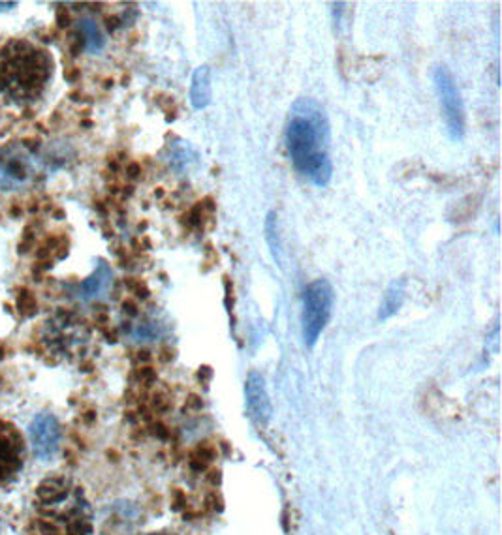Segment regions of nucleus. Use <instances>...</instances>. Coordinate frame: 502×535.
I'll use <instances>...</instances> for the list:
<instances>
[{
  "instance_id": "1",
  "label": "nucleus",
  "mask_w": 502,
  "mask_h": 535,
  "mask_svg": "<svg viewBox=\"0 0 502 535\" xmlns=\"http://www.w3.org/2000/svg\"><path fill=\"white\" fill-rule=\"evenodd\" d=\"M286 147L301 177L314 186H328L333 175L330 158V121L313 98H299L286 121Z\"/></svg>"
},
{
  "instance_id": "2",
  "label": "nucleus",
  "mask_w": 502,
  "mask_h": 535,
  "mask_svg": "<svg viewBox=\"0 0 502 535\" xmlns=\"http://www.w3.org/2000/svg\"><path fill=\"white\" fill-rule=\"evenodd\" d=\"M36 511L44 535H91L93 511L83 490L64 477H49L36 490Z\"/></svg>"
},
{
  "instance_id": "3",
  "label": "nucleus",
  "mask_w": 502,
  "mask_h": 535,
  "mask_svg": "<svg viewBox=\"0 0 502 535\" xmlns=\"http://www.w3.org/2000/svg\"><path fill=\"white\" fill-rule=\"evenodd\" d=\"M53 74L48 51L25 40H14L0 51V94L14 102H32Z\"/></svg>"
},
{
  "instance_id": "4",
  "label": "nucleus",
  "mask_w": 502,
  "mask_h": 535,
  "mask_svg": "<svg viewBox=\"0 0 502 535\" xmlns=\"http://www.w3.org/2000/svg\"><path fill=\"white\" fill-rule=\"evenodd\" d=\"M335 303V291L326 278H316L303 290L301 327L307 348H313L324 333Z\"/></svg>"
},
{
  "instance_id": "5",
  "label": "nucleus",
  "mask_w": 502,
  "mask_h": 535,
  "mask_svg": "<svg viewBox=\"0 0 502 535\" xmlns=\"http://www.w3.org/2000/svg\"><path fill=\"white\" fill-rule=\"evenodd\" d=\"M433 81L439 94L440 107H442L448 134L454 141H461L465 138V106H463L461 92L457 89L454 76L446 66H437L433 72Z\"/></svg>"
},
{
  "instance_id": "6",
  "label": "nucleus",
  "mask_w": 502,
  "mask_h": 535,
  "mask_svg": "<svg viewBox=\"0 0 502 535\" xmlns=\"http://www.w3.org/2000/svg\"><path fill=\"white\" fill-rule=\"evenodd\" d=\"M36 175V162L25 151H0V192H14L31 184Z\"/></svg>"
},
{
  "instance_id": "7",
  "label": "nucleus",
  "mask_w": 502,
  "mask_h": 535,
  "mask_svg": "<svg viewBox=\"0 0 502 535\" xmlns=\"http://www.w3.org/2000/svg\"><path fill=\"white\" fill-rule=\"evenodd\" d=\"M25 462V442L14 425L0 421V485L16 477Z\"/></svg>"
},
{
  "instance_id": "8",
  "label": "nucleus",
  "mask_w": 502,
  "mask_h": 535,
  "mask_svg": "<svg viewBox=\"0 0 502 535\" xmlns=\"http://www.w3.org/2000/svg\"><path fill=\"white\" fill-rule=\"evenodd\" d=\"M29 436L36 459L49 460L57 455L61 444V425L51 413H40L32 419Z\"/></svg>"
},
{
  "instance_id": "9",
  "label": "nucleus",
  "mask_w": 502,
  "mask_h": 535,
  "mask_svg": "<svg viewBox=\"0 0 502 535\" xmlns=\"http://www.w3.org/2000/svg\"><path fill=\"white\" fill-rule=\"evenodd\" d=\"M245 398H247V412L252 421L260 427H266L273 413L271 400L267 395L266 380L258 370H252L245 382Z\"/></svg>"
},
{
  "instance_id": "10",
  "label": "nucleus",
  "mask_w": 502,
  "mask_h": 535,
  "mask_svg": "<svg viewBox=\"0 0 502 535\" xmlns=\"http://www.w3.org/2000/svg\"><path fill=\"white\" fill-rule=\"evenodd\" d=\"M213 87H211V68L204 64L194 70L190 83V104L194 109H205L211 104Z\"/></svg>"
},
{
  "instance_id": "11",
  "label": "nucleus",
  "mask_w": 502,
  "mask_h": 535,
  "mask_svg": "<svg viewBox=\"0 0 502 535\" xmlns=\"http://www.w3.org/2000/svg\"><path fill=\"white\" fill-rule=\"evenodd\" d=\"M76 29H78L79 46L89 55H96L106 47V36L102 34L100 27L93 19H89V17L79 19Z\"/></svg>"
},
{
  "instance_id": "12",
  "label": "nucleus",
  "mask_w": 502,
  "mask_h": 535,
  "mask_svg": "<svg viewBox=\"0 0 502 535\" xmlns=\"http://www.w3.org/2000/svg\"><path fill=\"white\" fill-rule=\"evenodd\" d=\"M405 295H407V282L403 278L393 280L386 293H384V297H382L380 310H378V320H390L393 314H397L399 308L405 303Z\"/></svg>"
},
{
  "instance_id": "13",
  "label": "nucleus",
  "mask_w": 502,
  "mask_h": 535,
  "mask_svg": "<svg viewBox=\"0 0 502 535\" xmlns=\"http://www.w3.org/2000/svg\"><path fill=\"white\" fill-rule=\"evenodd\" d=\"M110 282L111 269L104 263V261H100V265L96 267L95 273L89 276V278L79 286L81 297H83V299H95V297H98L102 291L110 286Z\"/></svg>"
},
{
  "instance_id": "14",
  "label": "nucleus",
  "mask_w": 502,
  "mask_h": 535,
  "mask_svg": "<svg viewBox=\"0 0 502 535\" xmlns=\"http://www.w3.org/2000/svg\"><path fill=\"white\" fill-rule=\"evenodd\" d=\"M264 233H266V243L273 260L279 267H283V241H281V233H279V216L275 211L267 213Z\"/></svg>"
},
{
  "instance_id": "15",
  "label": "nucleus",
  "mask_w": 502,
  "mask_h": 535,
  "mask_svg": "<svg viewBox=\"0 0 502 535\" xmlns=\"http://www.w3.org/2000/svg\"><path fill=\"white\" fill-rule=\"evenodd\" d=\"M181 147H173L172 154H170V166L175 171H185L190 168V164H194L198 160V153L190 147L189 143L179 141Z\"/></svg>"
},
{
  "instance_id": "16",
  "label": "nucleus",
  "mask_w": 502,
  "mask_h": 535,
  "mask_svg": "<svg viewBox=\"0 0 502 535\" xmlns=\"http://www.w3.org/2000/svg\"><path fill=\"white\" fill-rule=\"evenodd\" d=\"M128 173H130V177H138V175H140V166H138V164H132V166L128 168Z\"/></svg>"
},
{
  "instance_id": "17",
  "label": "nucleus",
  "mask_w": 502,
  "mask_h": 535,
  "mask_svg": "<svg viewBox=\"0 0 502 535\" xmlns=\"http://www.w3.org/2000/svg\"><path fill=\"white\" fill-rule=\"evenodd\" d=\"M14 6H16V2H0V10H10Z\"/></svg>"
},
{
  "instance_id": "18",
  "label": "nucleus",
  "mask_w": 502,
  "mask_h": 535,
  "mask_svg": "<svg viewBox=\"0 0 502 535\" xmlns=\"http://www.w3.org/2000/svg\"><path fill=\"white\" fill-rule=\"evenodd\" d=\"M153 535H155V534H153Z\"/></svg>"
}]
</instances>
